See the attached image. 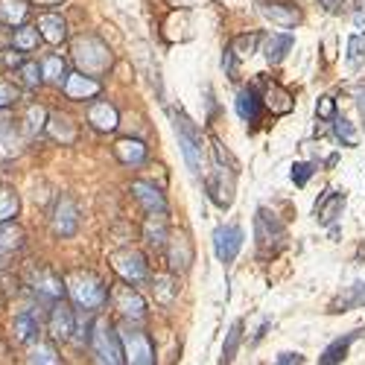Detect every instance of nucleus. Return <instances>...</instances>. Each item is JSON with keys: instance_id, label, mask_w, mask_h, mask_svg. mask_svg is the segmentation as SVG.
I'll return each instance as SVG.
<instances>
[{"instance_id": "nucleus-1", "label": "nucleus", "mask_w": 365, "mask_h": 365, "mask_svg": "<svg viewBox=\"0 0 365 365\" xmlns=\"http://www.w3.org/2000/svg\"><path fill=\"white\" fill-rule=\"evenodd\" d=\"M71 56H73L76 71L85 73V76H94V79H100L103 73H108L111 65H114L111 47H108L100 36H94V33L76 36V38L71 41Z\"/></svg>"}, {"instance_id": "nucleus-2", "label": "nucleus", "mask_w": 365, "mask_h": 365, "mask_svg": "<svg viewBox=\"0 0 365 365\" xmlns=\"http://www.w3.org/2000/svg\"><path fill=\"white\" fill-rule=\"evenodd\" d=\"M210 152H214V167H210V175L205 181V190L210 196L217 207H231L234 202V187H237V173H234V164L228 158V152L222 146V140H210Z\"/></svg>"}, {"instance_id": "nucleus-3", "label": "nucleus", "mask_w": 365, "mask_h": 365, "mask_svg": "<svg viewBox=\"0 0 365 365\" xmlns=\"http://www.w3.org/2000/svg\"><path fill=\"white\" fill-rule=\"evenodd\" d=\"M65 289L71 295V301L76 304L79 310L85 313H97L106 307L108 301V289H106V281L91 269H76L65 278Z\"/></svg>"}, {"instance_id": "nucleus-4", "label": "nucleus", "mask_w": 365, "mask_h": 365, "mask_svg": "<svg viewBox=\"0 0 365 365\" xmlns=\"http://www.w3.org/2000/svg\"><path fill=\"white\" fill-rule=\"evenodd\" d=\"M91 354H94L97 365H126L123 362V345H120V333L106 316L94 319V330H91Z\"/></svg>"}, {"instance_id": "nucleus-5", "label": "nucleus", "mask_w": 365, "mask_h": 365, "mask_svg": "<svg viewBox=\"0 0 365 365\" xmlns=\"http://www.w3.org/2000/svg\"><path fill=\"white\" fill-rule=\"evenodd\" d=\"M173 126H175V135H178V146H181V155H185L187 167L193 175H199L205 170V140H202V132L193 120L185 114V111H175L173 114Z\"/></svg>"}, {"instance_id": "nucleus-6", "label": "nucleus", "mask_w": 365, "mask_h": 365, "mask_svg": "<svg viewBox=\"0 0 365 365\" xmlns=\"http://www.w3.org/2000/svg\"><path fill=\"white\" fill-rule=\"evenodd\" d=\"M255 240H257V255L260 257H275L287 246V228H284V222L272 214L269 207H257Z\"/></svg>"}, {"instance_id": "nucleus-7", "label": "nucleus", "mask_w": 365, "mask_h": 365, "mask_svg": "<svg viewBox=\"0 0 365 365\" xmlns=\"http://www.w3.org/2000/svg\"><path fill=\"white\" fill-rule=\"evenodd\" d=\"M117 333H120V345H123L126 365H155V351H152V339L146 336V330L132 327L126 322Z\"/></svg>"}, {"instance_id": "nucleus-8", "label": "nucleus", "mask_w": 365, "mask_h": 365, "mask_svg": "<svg viewBox=\"0 0 365 365\" xmlns=\"http://www.w3.org/2000/svg\"><path fill=\"white\" fill-rule=\"evenodd\" d=\"M108 263L120 275V281L129 284V287H138L149 278V263L138 249H117L108 255Z\"/></svg>"}, {"instance_id": "nucleus-9", "label": "nucleus", "mask_w": 365, "mask_h": 365, "mask_svg": "<svg viewBox=\"0 0 365 365\" xmlns=\"http://www.w3.org/2000/svg\"><path fill=\"white\" fill-rule=\"evenodd\" d=\"M50 231L58 237V240H68L79 231V207L73 202V196L62 193L56 202H53V210H50Z\"/></svg>"}, {"instance_id": "nucleus-10", "label": "nucleus", "mask_w": 365, "mask_h": 365, "mask_svg": "<svg viewBox=\"0 0 365 365\" xmlns=\"http://www.w3.org/2000/svg\"><path fill=\"white\" fill-rule=\"evenodd\" d=\"M76 330V310L65 298H58L50 304V316H47V333L53 342H71Z\"/></svg>"}, {"instance_id": "nucleus-11", "label": "nucleus", "mask_w": 365, "mask_h": 365, "mask_svg": "<svg viewBox=\"0 0 365 365\" xmlns=\"http://www.w3.org/2000/svg\"><path fill=\"white\" fill-rule=\"evenodd\" d=\"M108 298H111V304H114V310L123 316L129 324L135 322H143V316H146V301H143V295L135 289V287H129V284H120V287H114L111 292H108Z\"/></svg>"}, {"instance_id": "nucleus-12", "label": "nucleus", "mask_w": 365, "mask_h": 365, "mask_svg": "<svg viewBox=\"0 0 365 365\" xmlns=\"http://www.w3.org/2000/svg\"><path fill=\"white\" fill-rule=\"evenodd\" d=\"M24 132L15 126V114L6 108V111H0V164H9L15 161L21 152H24Z\"/></svg>"}, {"instance_id": "nucleus-13", "label": "nucleus", "mask_w": 365, "mask_h": 365, "mask_svg": "<svg viewBox=\"0 0 365 365\" xmlns=\"http://www.w3.org/2000/svg\"><path fill=\"white\" fill-rule=\"evenodd\" d=\"M345 202H348L345 190H333V187H327V190L316 199V207H313V214H316L319 225H324V228H336V222L342 220Z\"/></svg>"}, {"instance_id": "nucleus-14", "label": "nucleus", "mask_w": 365, "mask_h": 365, "mask_svg": "<svg viewBox=\"0 0 365 365\" xmlns=\"http://www.w3.org/2000/svg\"><path fill=\"white\" fill-rule=\"evenodd\" d=\"M29 287H33V292L44 301H58V298H65V281L56 275V272L50 266H36L33 272H29Z\"/></svg>"}, {"instance_id": "nucleus-15", "label": "nucleus", "mask_w": 365, "mask_h": 365, "mask_svg": "<svg viewBox=\"0 0 365 365\" xmlns=\"http://www.w3.org/2000/svg\"><path fill=\"white\" fill-rule=\"evenodd\" d=\"M242 240H246V234H242L240 225H220L214 231V252H217V260L231 266L242 249Z\"/></svg>"}, {"instance_id": "nucleus-16", "label": "nucleus", "mask_w": 365, "mask_h": 365, "mask_svg": "<svg viewBox=\"0 0 365 365\" xmlns=\"http://www.w3.org/2000/svg\"><path fill=\"white\" fill-rule=\"evenodd\" d=\"M257 9H260V15L266 21H272L281 29H295L301 24V18H304L301 9L295 4H287V0H260Z\"/></svg>"}, {"instance_id": "nucleus-17", "label": "nucleus", "mask_w": 365, "mask_h": 365, "mask_svg": "<svg viewBox=\"0 0 365 365\" xmlns=\"http://www.w3.org/2000/svg\"><path fill=\"white\" fill-rule=\"evenodd\" d=\"M85 114H88V123H91V129H94V132L108 135V132H114V129L120 126V111H117V106L108 103V100L91 103Z\"/></svg>"}, {"instance_id": "nucleus-18", "label": "nucleus", "mask_w": 365, "mask_h": 365, "mask_svg": "<svg viewBox=\"0 0 365 365\" xmlns=\"http://www.w3.org/2000/svg\"><path fill=\"white\" fill-rule=\"evenodd\" d=\"M65 97L73 100V103H85V100H94L103 94V82L94 79V76H85V73H71L68 82H65Z\"/></svg>"}, {"instance_id": "nucleus-19", "label": "nucleus", "mask_w": 365, "mask_h": 365, "mask_svg": "<svg viewBox=\"0 0 365 365\" xmlns=\"http://www.w3.org/2000/svg\"><path fill=\"white\" fill-rule=\"evenodd\" d=\"M44 135H47L50 140H56V143H62V146H73V143L79 140L76 123H73L68 114H62V111H50L47 126H44Z\"/></svg>"}, {"instance_id": "nucleus-20", "label": "nucleus", "mask_w": 365, "mask_h": 365, "mask_svg": "<svg viewBox=\"0 0 365 365\" xmlns=\"http://www.w3.org/2000/svg\"><path fill=\"white\" fill-rule=\"evenodd\" d=\"M36 29H38L41 41H47L53 47L68 41V21L62 15H56V12H41L38 21H36Z\"/></svg>"}, {"instance_id": "nucleus-21", "label": "nucleus", "mask_w": 365, "mask_h": 365, "mask_svg": "<svg viewBox=\"0 0 365 365\" xmlns=\"http://www.w3.org/2000/svg\"><path fill=\"white\" fill-rule=\"evenodd\" d=\"M132 196L140 202V207L146 210V214H167V199L164 193L155 187V185H149V181H132Z\"/></svg>"}, {"instance_id": "nucleus-22", "label": "nucleus", "mask_w": 365, "mask_h": 365, "mask_svg": "<svg viewBox=\"0 0 365 365\" xmlns=\"http://www.w3.org/2000/svg\"><path fill=\"white\" fill-rule=\"evenodd\" d=\"M111 149H114V158L123 164V167H140L146 161V155H149L146 143L138 140V138H120Z\"/></svg>"}, {"instance_id": "nucleus-23", "label": "nucleus", "mask_w": 365, "mask_h": 365, "mask_svg": "<svg viewBox=\"0 0 365 365\" xmlns=\"http://www.w3.org/2000/svg\"><path fill=\"white\" fill-rule=\"evenodd\" d=\"M167 257H170V269H173V272H187L190 263H193V246H190V240H187L185 234L170 237Z\"/></svg>"}, {"instance_id": "nucleus-24", "label": "nucleus", "mask_w": 365, "mask_h": 365, "mask_svg": "<svg viewBox=\"0 0 365 365\" xmlns=\"http://www.w3.org/2000/svg\"><path fill=\"white\" fill-rule=\"evenodd\" d=\"M143 240L146 246L152 249H164L167 240H170V222H167V214H149L146 222H143Z\"/></svg>"}, {"instance_id": "nucleus-25", "label": "nucleus", "mask_w": 365, "mask_h": 365, "mask_svg": "<svg viewBox=\"0 0 365 365\" xmlns=\"http://www.w3.org/2000/svg\"><path fill=\"white\" fill-rule=\"evenodd\" d=\"M237 114L246 120V123H257L260 114H263V97L249 85V88H240L237 94Z\"/></svg>"}, {"instance_id": "nucleus-26", "label": "nucleus", "mask_w": 365, "mask_h": 365, "mask_svg": "<svg viewBox=\"0 0 365 365\" xmlns=\"http://www.w3.org/2000/svg\"><path fill=\"white\" fill-rule=\"evenodd\" d=\"M359 336H362V330H351V333H345V336L333 339V342H330V345L322 351V356H319V365H339V362L348 356L351 345H354Z\"/></svg>"}, {"instance_id": "nucleus-27", "label": "nucleus", "mask_w": 365, "mask_h": 365, "mask_svg": "<svg viewBox=\"0 0 365 365\" xmlns=\"http://www.w3.org/2000/svg\"><path fill=\"white\" fill-rule=\"evenodd\" d=\"M356 307H365V281H356L354 287L342 289L336 298L330 301V313H348V310H356Z\"/></svg>"}, {"instance_id": "nucleus-28", "label": "nucleus", "mask_w": 365, "mask_h": 365, "mask_svg": "<svg viewBox=\"0 0 365 365\" xmlns=\"http://www.w3.org/2000/svg\"><path fill=\"white\" fill-rule=\"evenodd\" d=\"M38 319L29 313V310H21L12 322V336H15V345H33L38 339Z\"/></svg>"}, {"instance_id": "nucleus-29", "label": "nucleus", "mask_w": 365, "mask_h": 365, "mask_svg": "<svg viewBox=\"0 0 365 365\" xmlns=\"http://www.w3.org/2000/svg\"><path fill=\"white\" fill-rule=\"evenodd\" d=\"M263 106L272 114H289L295 108V100L287 88H281L278 82H266V94H263Z\"/></svg>"}, {"instance_id": "nucleus-30", "label": "nucleus", "mask_w": 365, "mask_h": 365, "mask_svg": "<svg viewBox=\"0 0 365 365\" xmlns=\"http://www.w3.org/2000/svg\"><path fill=\"white\" fill-rule=\"evenodd\" d=\"M292 47H295V38L289 33H272L263 44V58L269 65H281Z\"/></svg>"}, {"instance_id": "nucleus-31", "label": "nucleus", "mask_w": 365, "mask_h": 365, "mask_svg": "<svg viewBox=\"0 0 365 365\" xmlns=\"http://www.w3.org/2000/svg\"><path fill=\"white\" fill-rule=\"evenodd\" d=\"M47 117H50V111H47L44 106L29 103V106L24 108V117H21V132H24V138H36V135H41L44 126H47Z\"/></svg>"}, {"instance_id": "nucleus-32", "label": "nucleus", "mask_w": 365, "mask_h": 365, "mask_svg": "<svg viewBox=\"0 0 365 365\" xmlns=\"http://www.w3.org/2000/svg\"><path fill=\"white\" fill-rule=\"evenodd\" d=\"M68 76H71V71H68V62L62 56H44L41 58V79L44 82H50V85H56V88H65V82H68Z\"/></svg>"}, {"instance_id": "nucleus-33", "label": "nucleus", "mask_w": 365, "mask_h": 365, "mask_svg": "<svg viewBox=\"0 0 365 365\" xmlns=\"http://www.w3.org/2000/svg\"><path fill=\"white\" fill-rule=\"evenodd\" d=\"M29 0H0V24L4 26H24L29 18Z\"/></svg>"}, {"instance_id": "nucleus-34", "label": "nucleus", "mask_w": 365, "mask_h": 365, "mask_svg": "<svg viewBox=\"0 0 365 365\" xmlns=\"http://www.w3.org/2000/svg\"><path fill=\"white\" fill-rule=\"evenodd\" d=\"M24 246H26V231L21 228V222L18 220L0 222V252L12 255V252H21Z\"/></svg>"}, {"instance_id": "nucleus-35", "label": "nucleus", "mask_w": 365, "mask_h": 365, "mask_svg": "<svg viewBox=\"0 0 365 365\" xmlns=\"http://www.w3.org/2000/svg\"><path fill=\"white\" fill-rule=\"evenodd\" d=\"M26 365H62V356H58L56 345L47 339H36L26 348Z\"/></svg>"}, {"instance_id": "nucleus-36", "label": "nucleus", "mask_w": 365, "mask_h": 365, "mask_svg": "<svg viewBox=\"0 0 365 365\" xmlns=\"http://www.w3.org/2000/svg\"><path fill=\"white\" fill-rule=\"evenodd\" d=\"M149 284H152V295H155L158 304L170 307V304L175 301V295H178V284H175L173 275H152Z\"/></svg>"}, {"instance_id": "nucleus-37", "label": "nucleus", "mask_w": 365, "mask_h": 365, "mask_svg": "<svg viewBox=\"0 0 365 365\" xmlns=\"http://www.w3.org/2000/svg\"><path fill=\"white\" fill-rule=\"evenodd\" d=\"M15 76H18L21 88L36 91V88L44 82V79H41V62H36V58H24V62L18 65V71H15Z\"/></svg>"}, {"instance_id": "nucleus-38", "label": "nucleus", "mask_w": 365, "mask_h": 365, "mask_svg": "<svg viewBox=\"0 0 365 365\" xmlns=\"http://www.w3.org/2000/svg\"><path fill=\"white\" fill-rule=\"evenodd\" d=\"M38 41H41V36H38L36 26L24 24V26L12 29V47H15L18 53H33V50L38 47Z\"/></svg>"}, {"instance_id": "nucleus-39", "label": "nucleus", "mask_w": 365, "mask_h": 365, "mask_svg": "<svg viewBox=\"0 0 365 365\" xmlns=\"http://www.w3.org/2000/svg\"><path fill=\"white\" fill-rule=\"evenodd\" d=\"M21 210V199L15 187H0V222H12Z\"/></svg>"}, {"instance_id": "nucleus-40", "label": "nucleus", "mask_w": 365, "mask_h": 365, "mask_svg": "<svg viewBox=\"0 0 365 365\" xmlns=\"http://www.w3.org/2000/svg\"><path fill=\"white\" fill-rule=\"evenodd\" d=\"M257 41H260V36L257 33H246V36H237L234 41H231V47H228V53L237 58V62H242V58H249L255 50H257Z\"/></svg>"}, {"instance_id": "nucleus-41", "label": "nucleus", "mask_w": 365, "mask_h": 365, "mask_svg": "<svg viewBox=\"0 0 365 365\" xmlns=\"http://www.w3.org/2000/svg\"><path fill=\"white\" fill-rule=\"evenodd\" d=\"M345 65H348V71H359V68L365 65V38H362V36H351V38H348Z\"/></svg>"}, {"instance_id": "nucleus-42", "label": "nucleus", "mask_w": 365, "mask_h": 365, "mask_svg": "<svg viewBox=\"0 0 365 365\" xmlns=\"http://www.w3.org/2000/svg\"><path fill=\"white\" fill-rule=\"evenodd\" d=\"M240 339H242V322H234L228 336H225V345H222V359L220 365H231L234 356H237V348H240Z\"/></svg>"}, {"instance_id": "nucleus-43", "label": "nucleus", "mask_w": 365, "mask_h": 365, "mask_svg": "<svg viewBox=\"0 0 365 365\" xmlns=\"http://www.w3.org/2000/svg\"><path fill=\"white\" fill-rule=\"evenodd\" d=\"M333 138H336L342 146H356V143H359V135H356L354 123H348L345 117H336V120H333Z\"/></svg>"}, {"instance_id": "nucleus-44", "label": "nucleus", "mask_w": 365, "mask_h": 365, "mask_svg": "<svg viewBox=\"0 0 365 365\" xmlns=\"http://www.w3.org/2000/svg\"><path fill=\"white\" fill-rule=\"evenodd\" d=\"M18 100H21V88L12 85V82H6V79H0V111L12 108Z\"/></svg>"}, {"instance_id": "nucleus-45", "label": "nucleus", "mask_w": 365, "mask_h": 365, "mask_svg": "<svg viewBox=\"0 0 365 365\" xmlns=\"http://www.w3.org/2000/svg\"><path fill=\"white\" fill-rule=\"evenodd\" d=\"M313 173H316V164H292V181H295V187H304V185H307V181L313 178Z\"/></svg>"}, {"instance_id": "nucleus-46", "label": "nucleus", "mask_w": 365, "mask_h": 365, "mask_svg": "<svg viewBox=\"0 0 365 365\" xmlns=\"http://www.w3.org/2000/svg\"><path fill=\"white\" fill-rule=\"evenodd\" d=\"M316 117H319V120H336V100H333L330 94L319 97V103H316Z\"/></svg>"}, {"instance_id": "nucleus-47", "label": "nucleus", "mask_w": 365, "mask_h": 365, "mask_svg": "<svg viewBox=\"0 0 365 365\" xmlns=\"http://www.w3.org/2000/svg\"><path fill=\"white\" fill-rule=\"evenodd\" d=\"M319 4H322V9L327 15H342L345 6H348V0H319Z\"/></svg>"}, {"instance_id": "nucleus-48", "label": "nucleus", "mask_w": 365, "mask_h": 365, "mask_svg": "<svg viewBox=\"0 0 365 365\" xmlns=\"http://www.w3.org/2000/svg\"><path fill=\"white\" fill-rule=\"evenodd\" d=\"M275 365H304V356H301L298 351H295V354L287 351V354H281V356L275 359Z\"/></svg>"}, {"instance_id": "nucleus-49", "label": "nucleus", "mask_w": 365, "mask_h": 365, "mask_svg": "<svg viewBox=\"0 0 365 365\" xmlns=\"http://www.w3.org/2000/svg\"><path fill=\"white\" fill-rule=\"evenodd\" d=\"M33 6H38V9H53V6H62L65 0H29Z\"/></svg>"}, {"instance_id": "nucleus-50", "label": "nucleus", "mask_w": 365, "mask_h": 365, "mask_svg": "<svg viewBox=\"0 0 365 365\" xmlns=\"http://www.w3.org/2000/svg\"><path fill=\"white\" fill-rule=\"evenodd\" d=\"M356 108H359V117H362V129H365V88L356 94Z\"/></svg>"}, {"instance_id": "nucleus-51", "label": "nucleus", "mask_w": 365, "mask_h": 365, "mask_svg": "<svg viewBox=\"0 0 365 365\" xmlns=\"http://www.w3.org/2000/svg\"><path fill=\"white\" fill-rule=\"evenodd\" d=\"M354 24H356V29H359V33H365V12H362V9L354 15Z\"/></svg>"}, {"instance_id": "nucleus-52", "label": "nucleus", "mask_w": 365, "mask_h": 365, "mask_svg": "<svg viewBox=\"0 0 365 365\" xmlns=\"http://www.w3.org/2000/svg\"><path fill=\"white\" fill-rule=\"evenodd\" d=\"M6 263H9V255L0 252V272H6Z\"/></svg>"}, {"instance_id": "nucleus-53", "label": "nucleus", "mask_w": 365, "mask_h": 365, "mask_svg": "<svg viewBox=\"0 0 365 365\" xmlns=\"http://www.w3.org/2000/svg\"><path fill=\"white\" fill-rule=\"evenodd\" d=\"M359 4H365V0H359Z\"/></svg>"}]
</instances>
